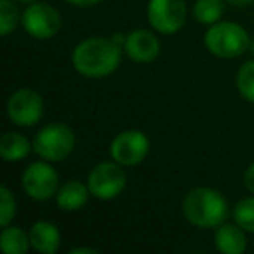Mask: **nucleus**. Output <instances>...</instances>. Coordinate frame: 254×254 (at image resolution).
I'll return each instance as SVG.
<instances>
[{
	"label": "nucleus",
	"mask_w": 254,
	"mask_h": 254,
	"mask_svg": "<svg viewBox=\"0 0 254 254\" xmlns=\"http://www.w3.org/2000/svg\"><path fill=\"white\" fill-rule=\"evenodd\" d=\"M122 49L113 39L91 37L78 42L71 54L75 70L87 78H103L119 68Z\"/></svg>",
	"instance_id": "nucleus-1"
},
{
	"label": "nucleus",
	"mask_w": 254,
	"mask_h": 254,
	"mask_svg": "<svg viewBox=\"0 0 254 254\" xmlns=\"http://www.w3.org/2000/svg\"><path fill=\"white\" fill-rule=\"evenodd\" d=\"M183 214L197 228H218L228 218V204L218 190L200 187L185 197Z\"/></svg>",
	"instance_id": "nucleus-2"
},
{
	"label": "nucleus",
	"mask_w": 254,
	"mask_h": 254,
	"mask_svg": "<svg viewBox=\"0 0 254 254\" xmlns=\"http://www.w3.org/2000/svg\"><path fill=\"white\" fill-rule=\"evenodd\" d=\"M204 46L211 54L221 60H233L251 47L246 28L232 21H218L209 26L204 35Z\"/></svg>",
	"instance_id": "nucleus-3"
},
{
	"label": "nucleus",
	"mask_w": 254,
	"mask_h": 254,
	"mask_svg": "<svg viewBox=\"0 0 254 254\" xmlns=\"http://www.w3.org/2000/svg\"><path fill=\"white\" fill-rule=\"evenodd\" d=\"M75 148V134L66 124L54 122L42 127L33 139V150L42 160L47 162H61Z\"/></svg>",
	"instance_id": "nucleus-4"
},
{
	"label": "nucleus",
	"mask_w": 254,
	"mask_h": 254,
	"mask_svg": "<svg viewBox=\"0 0 254 254\" xmlns=\"http://www.w3.org/2000/svg\"><path fill=\"white\" fill-rule=\"evenodd\" d=\"M127 185V176L124 166L119 162H101L92 167L87 178V187L92 197L99 200H112L119 197Z\"/></svg>",
	"instance_id": "nucleus-5"
},
{
	"label": "nucleus",
	"mask_w": 254,
	"mask_h": 254,
	"mask_svg": "<svg viewBox=\"0 0 254 254\" xmlns=\"http://www.w3.org/2000/svg\"><path fill=\"white\" fill-rule=\"evenodd\" d=\"M146 14L155 32L173 35L187 21V4L185 0H150Z\"/></svg>",
	"instance_id": "nucleus-6"
},
{
	"label": "nucleus",
	"mask_w": 254,
	"mask_h": 254,
	"mask_svg": "<svg viewBox=\"0 0 254 254\" xmlns=\"http://www.w3.org/2000/svg\"><path fill=\"white\" fill-rule=\"evenodd\" d=\"M23 190L32 197L33 200H49L60 190V178L54 167L47 164V160L42 162H33L26 167L21 178Z\"/></svg>",
	"instance_id": "nucleus-7"
},
{
	"label": "nucleus",
	"mask_w": 254,
	"mask_h": 254,
	"mask_svg": "<svg viewBox=\"0 0 254 254\" xmlns=\"http://www.w3.org/2000/svg\"><path fill=\"white\" fill-rule=\"evenodd\" d=\"M21 23L26 33L39 40L53 39L61 28L60 12L53 5L44 4V2L30 4L21 14Z\"/></svg>",
	"instance_id": "nucleus-8"
},
{
	"label": "nucleus",
	"mask_w": 254,
	"mask_h": 254,
	"mask_svg": "<svg viewBox=\"0 0 254 254\" xmlns=\"http://www.w3.org/2000/svg\"><path fill=\"white\" fill-rule=\"evenodd\" d=\"M44 101L39 92L28 87L12 92L7 101V115L12 124L19 127H32L42 119Z\"/></svg>",
	"instance_id": "nucleus-9"
},
{
	"label": "nucleus",
	"mask_w": 254,
	"mask_h": 254,
	"mask_svg": "<svg viewBox=\"0 0 254 254\" xmlns=\"http://www.w3.org/2000/svg\"><path fill=\"white\" fill-rule=\"evenodd\" d=\"M150 150V141L146 134L136 129H129L117 136L110 145V155L115 162L124 167L138 166L145 160Z\"/></svg>",
	"instance_id": "nucleus-10"
},
{
	"label": "nucleus",
	"mask_w": 254,
	"mask_h": 254,
	"mask_svg": "<svg viewBox=\"0 0 254 254\" xmlns=\"http://www.w3.org/2000/svg\"><path fill=\"white\" fill-rule=\"evenodd\" d=\"M126 54L134 63H152L160 54V42L148 30H132L124 42Z\"/></svg>",
	"instance_id": "nucleus-11"
},
{
	"label": "nucleus",
	"mask_w": 254,
	"mask_h": 254,
	"mask_svg": "<svg viewBox=\"0 0 254 254\" xmlns=\"http://www.w3.org/2000/svg\"><path fill=\"white\" fill-rule=\"evenodd\" d=\"M30 242L32 247L40 254H54L60 249L61 233L58 226L51 221H37L30 228Z\"/></svg>",
	"instance_id": "nucleus-12"
},
{
	"label": "nucleus",
	"mask_w": 254,
	"mask_h": 254,
	"mask_svg": "<svg viewBox=\"0 0 254 254\" xmlns=\"http://www.w3.org/2000/svg\"><path fill=\"white\" fill-rule=\"evenodd\" d=\"M246 230L239 225H225L216 228L214 244L216 249L223 254H242L247 247Z\"/></svg>",
	"instance_id": "nucleus-13"
},
{
	"label": "nucleus",
	"mask_w": 254,
	"mask_h": 254,
	"mask_svg": "<svg viewBox=\"0 0 254 254\" xmlns=\"http://www.w3.org/2000/svg\"><path fill=\"white\" fill-rule=\"evenodd\" d=\"M89 187L80 181H68L63 187H60L56 193V204L63 211H78L84 207L89 200Z\"/></svg>",
	"instance_id": "nucleus-14"
},
{
	"label": "nucleus",
	"mask_w": 254,
	"mask_h": 254,
	"mask_svg": "<svg viewBox=\"0 0 254 254\" xmlns=\"http://www.w3.org/2000/svg\"><path fill=\"white\" fill-rule=\"evenodd\" d=\"M30 153V141L19 132H7L0 138V155L7 162H19Z\"/></svg>",
	"instance_id": "nucleus-15"
},
{
	"label": "nucleus",
	"mask_w": 254,
	"mask_h": 254,
	"mask_svg": "<svg viewBox=\"0 0 254 254\" xmlns=\"http://www.w3.org/2000/svg\"><path fill=\"white\" fill-rule=\"evenodd\" d=\"M30 246V233L19 226H4L0 233V247L5 254H25Z\"/></svg>",
	"instance_id": "nucleus-16"
},
{
	"label": "nucleus",
	"mask_w": 254,
	"mask_h": 254,
	"mask_svg": "<svg viewBox=\"0 0 254 254\" xmlns=\"http://www.w3.org/2000/svg\"><path fill=\"white\" fill-rule=\"evenodd\" d=\"M225 12L223 0H197L193 5V18L202 25H214Z\"/></svg>",
	"instance_id": "nucleus-17"
},
{
	"label": "nucleus",
	"mask_w": 254,
	"mask_h": 254,
	"mask_svg": "<svg viewBox=\"0 0 254 254\" xmlns=\"http://www.w3.org/2000/svg\"><path fill=\"white\" fill-rule=\"evenodd\" d=\"M237 89L246 101L254 103V60L246 61L237 73Z\"/></svg>",
	"instance_id": "nucleus-18"
},
{
	"label": "nucleus",
	"mask_w": 254,
	"mask_h": 254,
	"mask_svg": "<svg viewBox=\"0 0 254 254\" xmlns=\"http://www.w3.org/2000/svg\"><path fill=\"white\" fill-rule=\"evenodd\" d=\"M233 219L240 228L254 233V197H246L237 202L233 209Z\"/></svg>",
	"instance_id": "nucleus-19"
},
{
	"label": "nucleus",
	"mask_w": 254,
	"mask_h": 254,
	"mask_svg": "<svg viewBox=\"0 0 254 254\" xmlns=\"http://www.w3.org/2000/svg\"><path fill=\"white\" fill-rule=\"evenodd\" d=\"M21 19L18 7L11 0H0V35L7 37Z\"/></svg>",
	"instance_id": "nucleus-20"
},
{
	"label": "nucleus",
	"mask_w": 254,
	"mask_h": 254,
	"mask_svg": "<svg viewBox=\"0 0 254 254\" xmlns=\"http://www.w3.org/2000/svg\"><path fill=\"white\" fill-rule=\"evenodd\" d=\"M16 216V200L5 185L0 187V226H9Z\"/></svg>",
	"instance_id": "nucleus-21"
},
{
	"label": "nucleus",
	"mask_w": 254,
	"mask_h": 254,
	"mask_svg": "<svg viewBox=\"0 0 254 254\" xmlns=\"http://www.w3.org/2000/svg\"><path fill=\"white\" fill-rule=\"evenodd\" d=\"M244 181H246V187L251 193H254V162L247 167L246 171V176H244Z\"/></svg>",
	"instance_id": "nucleus-22"
},
{
	"label": "nucleus",
	"mask_w": 254,
	"mask_h": 254,
	"mask_svg": "<svg viewBox=\"0 0 254 254\" xmlns=\"http://www.w3.org/2000/svg\"><path fill=\"white\" fill-rule=\"evenodd\" d=\"M68 4L75 5V7H91V5H96L103 0H66Z\"/></svg>",
	"instance_id": "nucleus-23"
},
{
	"label": "nucleus",
	"mask_w": 254,
	"mask_h": 254,
	"mask_svg": "<svg viewBox=\"0 0 254 254\" xmlns=\"http://www.w3.org/2000/svg\"><path fill=\"white\" fill-rule=\"evenodd\" d=\"M226 2L232 4V5H235V7H246V5L253 4L254 0H226Z\"/></svg>",
	"instance_id": "nucleus-24"
},
{
	"label": "nucleus",
	"mask_w": 254,
	"mask_h": 254,
	"mask_svg": "<svg viewBox=\"0 0 254 254\" xmlns=\"http://www.w3.org/2000/svg\"><path fill=\"white\" fill-rule=\"evenodd\" d=\"M71 254H96L98 251L94 249H89V247H77V249H71Z\"/></svg>",
	"instance_id": "nucleus-25"
},
{
	"label": "nucleus",
	"mask_w": 254,
	"mask_h": 254,
	"mask_svg": "<svg viewBox=\"0 0 254 254\" xmlns=\"http://www.w3.org/2000/svg\"><path fill=\"white\" fill-rule=\"evenodd\" d=\"M18 2H23V4H33V2H39V0H18Z\"/></svg>",
	"instance_id": "nucleus-26"
}]
</instances>
